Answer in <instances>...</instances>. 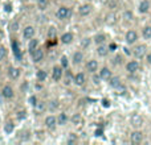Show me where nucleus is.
I'll list each match as a JSON object with an SVG mask.
<instances>
[{
    "instance_id": "f257e3e1",
    "label": "nucleus",
    "mask_w": 151,
    "mask_h": 145,
    "mask_svg": "<svg viewBox=\"0 0 151 145\" xmlns=\"http://www.w3.org/2000/svg\"><path fill=\"white\" fill-rule=\"evenodd\" d=\"M131 54H133L137 60H142V58H145L147 54V46L145 44H137L133 48Z\"/></svg>"
},
{
    "instance_id": "f03ea898",
    "label": "nucleus",
    "mask_w": 151,
    "mask_h": 145,
    "mask_svg": "<svg viewBox=\"0 0 151 145\" xmlns=\"http://www.w3.org/2000/svg\"><path fill=\"white\" fill-rule=\"evenodd\" d=\"M138 33H137V31H134V29H130V31L126 32L125 34V41L127 45H134L137 41H138Z\"/></svg>"
},
{
    "instance_id": "7ed1b4c3",
    "label": "nucleus",
    "mask_w": 151,
    "mask_h": 145,
    "mask_svg": "<svg viewBox=\"0 0 151 145\" xmlns=\"http://www.w3.org/2000/svg\"><path fill=\"white\" fill-rule=\"evenodd\" d=\"M139 69H141V65H139V62L135 60H131L126 63V71H127L129 74H137V72L139 71Z\"/></svg>"
},
{
    "instance_id": "20e7f679",
    "label": "nucleus",
    "mask_w": 151,
    "mask_h": 145,
    "mask_svg": "<svg viewBox=\"0 0 151 145\" xmlns=\"http://www.w3.org/2000/svg\"><path fill=\"white\" fill-rule=\"evenodd\" d=\"M130 124L133 125L135 129L141 128L142 125H143V117H142V115H139V114H133V115L130 116Z\"/></svg>"
},
{
    "instance_id": "39448f33",
    "label": "nucleus",
    "mask_w": 151,
    "mask_h": 145,
    "mask_svg": "<svg viewBox=\"0 0 151 145\" xmlns=\"http://www.w3.org/2000/svg\"><path fill=\"white\" fill-rule=\"evenodd\" d=\"M69 15H70V9L68 7H65V5H61L57 9V12H56V17L58 20H65V18L69 17Z\"/></svg>"
},
{
    "instance_id": "423d86ee",
    "label": "nucleus",
    "mask_w": 151,
    "mask_h": 145,
    "mask_svg": "<svg viewBox=\"0 0 151 145\" xmlns=\"http://www.w3.org/2000/svg\"><path fill=\"white\" fill-rule=\"evenodd\" d=\"M130 141L133 144H141L143 141V132L139 129H135L130 133Z\"/></svg>"
},
{
    "instance_id": "0eeeda50",
    "label": "nucleus",
    "mask_w": 151,
    "mask_h": 145,
    "mask_svg": "<svg viewBox=\"0 0 151 145\" xmlns=\"http://www.w3.org/2000/svg\"><path fill=\"white\" fill-rule=\"evenodd\" d=\"M44 123H45V127H47L48 129H50V131L55 129V128L57 127V124H58L57 117H56L55 115H49V116H47Z\"/></svg>"
},
{
    "instance_id": "6e6552de",
    "label": "nucleus",
    "mask_w": 151,
    "mask_h": 145,
    "mask_svg": "<svg viewBox=\"0 0 151 145\" xmlns=\"http://www.w3.org/2000/svg\"><path fill=\"white\" fill-rule=\"evenodd\" d=\"M64 77V68L63 66H55L52 70V78L53 80H56V82H58V80H61V78Z\"/></svg>"
},
{
    "instance_id": "1a4fd4ad",
    "label": "nucleus",
    "mask_w": 151,
    "mask_h": 145,
    "mask_svg": "<svg viewBox=\"0 0 151 145\" xmlns=\"http://www.w3.org/2000/svg\"><path fill=\"white\" fill-rule=\"evenodd\" d=\"M31 54H32V61H33L35 63H39L44 60V50L40 49V48H37L36 50H33Z\"/></svg>"
},
{
    "instance_id": "9d476101",
    "label": "nucleus",
    "mask_w": 151,
    "mask_h": 145,
    "mask_svg": "<svg viewBox=\"0 0 151 145\" xmlns=\"http://www.w3.org/2000/svg\"><path fill=\"white\" fill-rule=\"evenodd\" d=\"M151 9V3L150 0H142L141 3H139L138 5V12L142 13V15H145V13H149Z\"/></svg>"
},
{
    "instance_id": "9b49d317",
    "label": "nucleus",
    "mask_w": 151,
    "mask_h": 145,
    "mask_svg": "<svg viewBox=\"0 0 151 145\" xmlns=\"http://www.w3.org/2000/svg\"><path fill=\"white\" fill-rule=\"evenodd\" d=\"M86 71H89L90 74H96L97 70H98V61L96 60H89L86 62Z\"/></svg>"
},
{
    "instance_id": "f8f14e48",
    "label": "nucleus",
    "mask_w": 151,
    "mask_h": 145,
    "mask_svg": "<svg viewBox=\"0 0 151 145\" xmlns=\"http://www.w3.org/2000/svg\"><path fill=\"white\" fill-rule=\"evenodd\" d=\"M91 11H93V5L89 4V3H86V4L81 5L80 9H78V12H80L81 16H89L91 13Z\"/></svg>"
},
{
    "instance_id": "ddd939ff",
    "label": "nucleus",
    "mask_w": 151,
    "mask_h": 145,
    "mask_svg": "<svg viewBox=\"0 0 151 145\" xmlns=\"http://www.w3.org/2000/svg\"><path fill=\"white\" fill-rule=\"evenodd\" d=\"M99 77H101L102 80H110V78L113 77V72L109 68L105 66V68H102L101 70H99Z\"/></svg>"
},
{
    "instance_id": "4468645a",
    "label": "nucleus",
    "mask_w": 151,
    "mask_h": 145,
    "mask_svg": "<svg viewBox=\"0 0 151 145\" xmlns=\"http://www.w3.org/2000/svg\"><path fill=\"white\" fill-rule=\"evenodd\" d=\"M1 95L4 96L5 99H12L13 96H15V91H13V88L11 87V86H4L1 90Z\"/></svg>"
},
{
    "instance_id": "2eb2a0df",
    "label": "nucleus",
    "mask_w": 151,
    "mask_h": 145,
    "mask_svg": "<svg viewBox=\"0 0 151 145\" xmlns=\"http://www.w3.org/2000/svg\"><path fill=\"white\" fill-rule=\"evenodd\" d=\"M8 75H9L11 79H19L21 75V70L19 68H15V66H11L8 69Z\"/></svg>"
},
{
    "instance_id": "dca6fc26",
    "label": "nucleus",
    "mask_w": 151,
    "mask_h": 145,
    "mask_svg": "<svg viewBox=\"0 0 151 145\" xmlns=\"http://www.w3.org/2000/svg\"><path fill=\"white\" fill-rule=\"evenodd\" d=\"M23 36H24V38H25V40L33 38V37H35V28L32 25L25 26V28H24V31H23Z\"/></svg>"
},
{
    "instance_id": "f3484780",
    "label": "nucleus",
    "mask_w": 151,
    "mask_h": 145,
    "mask_svg": "<svg viewBox=\"0 0 151 145\" xmlns=\"http://www.w3.org/2000/svg\"><path fill=\"white\" fill-rule=\"evenodd\" d=\"M73 82H74L77 86H83V85H85V82H86L85 74H83V72H77V74L74 75Z\"/></svg>"
},
{
    "instance_id": "a211bd4d",
    "label": "nucleus",
    "mask_w": 151,
    "mask_h": 145,
    "mask_svg": "<svg viewBox=\"0 0 151 145\" xmlns=\"http://www.w3.org/2000/svg\"><path fill=\"white\" fill-rule=\"evenodd\" d=\"M109 85L111 86L113 88H115V90H117L118 87H121V86H122V80H121L119 77H111V78H110V80H109Z\"/></svg>"
},
{
    "instance_id": "6ab92c4d",
    "label": "nucleus",
    "mask_w": 151,
    "mask_h": 145,
    "mask_svg": "<svg viewBox=\"0 0 151 145\" xmlns=\"http://www.w3.org/2000/svg\"><path fill=\"white\" fill-rule=\"evenodd\" d=\"M109 46H105L104 44L102 45H98V48H97V54L99 55V57H106L107 54H109Z\"/></svg>"
},
{
    "instance_id": "aec40b11",
    "label": "nucleus",
    "mask_w": 151,
    "mask_h": 145,
    "mask_svg": "<svg viewBox=\"0 0 151 145\" xmlns=\"http://www.w3.org/2000/svg\"><path fill=\"white\" fill-rule=\"evenodd\" d=\"M37 48H39V40L37 38H31V40H28V50H29V53H32L33 50H36Z\"/></svg>"
},
{
    "instance_id": "412c9836",
    "label": "nucleus",
    "mask_w": 151,
    "mask_h": 145,
    "mask_svg": "<svg viewBox=\"0 0 151 145\" xmlns=\"http://www.w3.org/2000/svg\"><path fill=\"white\" fill-rule=\"evenodd\" d=\"M73 38H74L73 34L66 32V33H64L63 36H61V42H63V44H65V45H69V44H72V42H73Z\"/></svg>"
},
{
    "instance_id": "4be33fe9",
    "label": "nucleus",
    "mask_w": 151,
    "mask_h": 145,
    "mask_svg": "<svg viewBox=\"0 0 151 145\" xmlns=\"http://www.w3.org/2000/svg\"><path fill=\"white\" fill-rule=\"evenodd\" d=\"M70 122L74 125H81V124H83V117L80 114H74V115H72Z\"/></svg>"
},
{
    "instance_id": "5701e85b",
    "label": "nucleus",
    "mask_w": 151,
    "mask_h": 145,
    "mask_svg": "<svg viewBox=\"0 0 151 145\" xmlns=\"http://www.w3.org/2000/svg\"><path fill=\"white\" fill-rule=\"evenodd\" d=\"M93 41H94V44H97V45L105 44V41H106V34H104V33L96 34V36H94V38H93Z\"/></svg>"
},
{
    "instance_id": "b1692460",
    "label": "nucleus",
    "mask_w": 151,
    "mask_h": 145,
    "mask_svg": "<svg viewBox=\"0 0 151 145\" xmlns=\"http://www.w3.org/2000/svg\"><path fill=\"white\" fill-rule=\"evenodd\" d=\"M74 65H80L81 62L83 61V53L82 52H76L73 54V58H72Z\"/></svg>"
},
{
    "instance_id": "393cba45",
    "label": "nucleus",
    "mask_w": 151,
    "mask_h": 145,
    "mask_svg": "<svg viewBox=\"0 0 151 145\" xmlns=\"http://www.w3.org/2000/svg\"><path fill=\"white\" fill-rule=\"evenodd\" d=\"M142 37L145 40H151V25H146L142 29Z\"/></svg>"
},
{
    "instance_id": "a878e982",
    "label": "nucleus",
    "mask_w": 151,
    "mask_h": 145,
    "mask_svg": "<svg viewBox=\"0 0 151 145\" xmlns=\"http://www.w3.org/2000/svg\"><path fill=\"white\" fill-rule=\"evenodd\" d=\"M45 109H47V103H45V102H39V103L35 106V111H36V114H42Z\"/></svg>"
},
{
    "instance_id": "bb28decb",
    "label": "nucleus",
    "mask_w": 151,
    "mask_h": 145,
    "mask_svg": "<svg viewBox=\"0 0 151 145\" xmlns=\"http://www.w3.org/2000/svg\"><path fill=\"white\" fill-rule=\"evenodd\" d=\"M68 120H69L68 115L64 114V112H61V114L57 116V122H58V124L60 125H65L66 123H68Z\"/></svg>"
},
{
    "instance_id": "cd10ccee",
    "label": "nucleus",
    "mask_w": 151,
    "mask_h": 145,
    "mask_svg": "<svg viewBox=\"0 0 151 145\" xmlns=\"http://www.w3.org/2000/svg\"><path fill=\"white\" fill-rule=\"evenodd\" d=\"M48 4H49V0H37V8H39L40 11L47 9Z\"/></svg>"
},
{
    "instance_id": "c85d7f7f",
    "label": "nucleus",
    "mask_w": 151,
    "mask_h": 145,
    "mask_svg": "<svg viewBox=\"0 0 151 145\" xmlns=\"http://www.w3.org/2000/svg\"><path fill=\"white\" fill-rule=\"evenodd\" d=\"M12 46H13V53H15V55H16V58H17V60H21V57H23V55H21V50H20V46H17V42H13L12 44Z\"/></svg>"
},
{
    "instance_id": "c756f323",
    "label": "nucleus",
    "mask_w": 151,
    "mask_h": 145,
    "mask_svg": "<svg viewBox=\"0 0 151 145\" xmlns=\"http://www.w3.org/2000/svg\"><path fill=\"white\" fill-rule=\"evenodd\" d=\"M47 71H44V70H37L36 72V78L40 80V82H44L45 79H47Z\"/></svg>"
},
{
    "instance_id": "7c9ffc66",
    "label": "nucleus",
    "mask_w": 151,
    "mask_h": 145,
    "mask_svg": "<svg viewBox=\"0 0 151 145\" xmlns=\"http://www.w3.org/2000/svg\"><path fill=\"white\" fill-rule=\"evenodd\" d=\"M13 129H15V125H13V123H7V124H5V127H4V131L7 133H12L13 132Z\"/></svg>"
},
{
    "instance_id": "2f4dec72",
    "label": "nucleus",
    "mask_w": 151,
    "mask_h": 145,
    "mask_svg": "<svg viewBox=\"0 0 151 145\" xmlns=\"http://www.w3.org/2000/svg\"><path fill=\"white\" fill-rule=\"evenodd\" d=\"M48 108H49L50 111H55V109H57L58 108V102L57 100L49 102V104H48Z\"/></svg>"
},
{
    "instance_id": "473e14b6",
    "label": "nucleus",
    "mask_w": 151,
    "mask_h": 145,
    "mask_svg": "<svg viewBox=\"0 0 151 145\" xmlns=\"http://www.w3.org/2000/svg\"><path fill=\"white\" fill-rule=\"evenodd\" d=\"M123 18H125L126 21H131L134 18V16H133V12H130V11H126L125 13H123Z\"/></svg>"
},
{
    "instance_id": "72a5a7b5",
    "label": "nucleus",
    "mask_w": 151,
    "mask_h": 145,
    "mask_svg": "<svg viewBox=\"0 0 151 145\" xmlns=\"http://www.w3.org/2000/svg\"><path fill=\"white\" fill-rule=\"evenodd\" d=\"M5 57H7V49L4 46H0V62L4 61Z\"/></svg>"
},
{
    "instance_id": "f704fd0d",
    "label": "nucleus",
    "mask_w": 151,
    "mask_h": 145,
    "mask_svg": "<svg viewBox=\"0 0 151 145\" xmlns=\"http://www.w3.org/2000/svg\"><path fill=\"white\" fill-rule=\"evenodd\" d=\"M48 37H49V38H55L56 37V28L50 26V28L48 29Z\"/></svg>"
},
{
    "instance_id": "c9c22d12",
    "label": "nucleus",
    "mask_w": 151,
    "mask_h": 145,
    "mask_svg": "<svg viewBox=\"0 0 151 145\" xmlns=\"http://www.w3.org/2000/svg\"><path fill=\"white\" fill-rule=\"evenodd\" d=\"M68 65H69V62H68V57H66V55H63V57H61V66H63V68L65 69V68H68Z\"/></svg>"
},
{
    "instance_id": "e433bc0d",
    "label": "nucleus",
    "mask_w": 151,
    "mask_h": 145,
    "mask_svg": "<svg viewBox=\"0 0 151 145\" xmlns=\"http://www.w3.org/2000/svg\"><path fill=\"white\" fill-rule=\"evenodd\" d=\"M28 102H29V103H31V106H36V104L37 103H39V100H37V98H36V96H35V95H32V96H29V99H28Z\"/></svg>"
},
{
    "instance_id": "4c0bfd02",
    "label": "nucleus",
    "mask_w": 151,
    "mask_h": 145,
    "mask_svg": "<svg viewBox=\"0 0 151 145\" xmlns=\"http://www.w3.org/2000/svg\"><path fill=\"white\" fill-rule=\"evenodd\" d=\"M113 63L121 65V63H122V57H121V55H115V58H113Z\"/></svg>"
},
{
    "instance_id": "58836bf2",
    "label": "nucleus",
    "mask_w": 151,
    "mask_h": 145,
    "mask_svg": "<svg viewBox=\"0 0 151 145\" xmlns=\"http://www.w3.org/2000/svg\"><path fill=\"white\" fill-rule=\"evenodd\" d=\"M4 11L5 12H12V4H11V3H5L4 4Z\"/></svg>"
},
{
    "instance_id": "ea45409f",
    "label": "nucleus",
    "mask_w": 151,
    "mask_h": 145,
    "mask_svg": "<svg viewBox=\"0 0 151 145\" xmlns=\"http://www.w3.org/2000/svg\"><path fill=\"white\" fill-rule=\"evenodd\" d=\"M146 63H147L149 66H151V52H149V53L146 54Z\"/></svg>"
},
{
    "instance_id": "a19ab883",
    "label": "nucleus",
    "mask_w": 151,
    "mask_h": 145,
    "mask_svg": "<svg viewBox=\"0 0 151 145\" xmlns=\"http://www.w3.org/2000/svg\"><path fill=\"white\" fill-rule=\"evenodd\" d=\"M24 117H25V111H20V112H17V119H19V120L24 119Z\"/></svg>"
},
{
    "instance_id": "79ce46f5",
    "label": "nucleus",
    "mask_w": 151,
    "mask_h": 145,
    "mask_svg": "<svg viewBox=\"0 0 151 145\" xmlns=\"http://www.w3.org/2000/svg\"><path fill=\"white\" fill-rule=\"evenodd\" d=\"M115 49H117V44H114V42H111V44L109 45V50H110V52H114Z\"/></svg>"
},
{
    "instance_id": "37998d69",
    "label": "nucleus",
    "mask_w": 151,
    "mask_h": 145,
    "mask_svg": "<svg viewBox=\"0 0 151 145\" xmlns=\"http://www.w3.org/2000/svg\"><path fill=\"white\" fill-rule=\"evenodd\" d=\"M102 106L104 107H110V102L107 99H102Z\"/></svg>"
},
{
    "instance_id": "c03bdc74",
    "label": "nucleus",
    "mask_w": 151,
    "mask_h": 145,
    "mask_svg": "<svg viewBox=\"0 0 151 145\" xmlns=\"http://www.w3.org/2000/svg\"><path fill=\"white\" fill-rule=\"evenodd\" d=\"M89 41H90V40H89V38H85V41H83V44H82V42H81V45H82V46H88Z\"/></svg>"
},
{
    "instance_id": "a18cd8bd",
    "label": "nucleus",
    "mask_w": 151,
    "mask_h": 145,
    "mask_svg": "<svg viewBox=\"0 0 151 145\" xmlns=\"http://www.w3.org/2000/svg\"><path fill=\"white\" fill-rule=\"evenodd\" d=\"M102 133H104V131H102V129H97L96 131V136H101Z\"/></svg>"
},
{
    "instance_id": "49530a36",
    "label": "nucleus",
    "mask_w": 151,
    "mask_h": 145,
    "mask_svg": "<svg viewBox=\"0 0 151 145\" xmlns=\"http://www.w3.org/2000/svg\"><path fill=\"white\" fill-rule=\"evenodd\" d=\"M3 37H4V33H3V31H1V29H0V41H1V40H3Z\"/></svg>"
},
{
    "instance_id": "de8ad7c7",
    "label": "nucleus",
    "mask_w": 151,
    "mask_h": 145,
    "mask_svg": "<svg viewBox=\"0 0 151 145\" xmlns=\"http://www.w3.org/2000/svg\"><path fill=\"white\" fill-rule=\"evenodd\" d=\"M150 23H151V18H150Z\"/></svg>"
},
{
    "instance_id": "09e8293b",
    "label": "nucleus",
    "mask_w": 151,
    "mask_h": 145,
    "mask_svg": "<svg viewBox=\"0 0 151 145\" xmlns=\"http://www.w3.org/2000/svg\"><path fill=\"white\" fill-rule=\"evenodd\" d=\"M89 1H91V0H89Z\"/></svg>"
},
{
    "instance_id": "8fccbe9b",
    "label": "nucleus",
    "mask_w": 151,
    "mask_h": 145,
    "mask_svg": "<svg viewBox=\"0 0 151 145\" xmlns=\"http://www.w3.org/2000/svg\"><path fill=\"white\" fill-rule=\"evenodd\" d=\"M0 120H1V119H0Z\"/></svg>"
}]
</instances>
